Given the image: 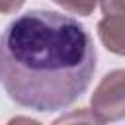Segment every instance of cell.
<instances>
[{"instance_id": "3957f363", "label": "cell", "mask_w": 125, "mask_h": 125, "mask_svg": "<svg viewBox=\"0 0 125 125\" xmlns=\"http://www.w3.org/2000/svg\"><path fill=\"white\" fill-rule=\"evenodd\" d=\"M98 35L107 51L125 57V18L104 16L98 21Z\"/></svg>"}, {"instance_id": "5b68a950", "label": "cell", "mask_w": 125, "mask_h": 125, "mask_svg": "<svg viewBox=\"0 0 125 125\" xmlns=\"http://www.w3.org/2000/svg\"><path fill=\"white\" fill-rule=\"evenodd\" d=\"M100 8L104 16L125 18V0H100Z\"/></svg>"}, {"instance_id": "7a4b0ae2", "label": "cell", "mask_w": 125, "mask_h": 125, "mask_svg": "<svg viewBox=\"0 0 125 125\" xmlns=\"http://www.w3.org/2000/svg\"><path fill=\"white\" fill-rule=\"evenodd\" d=\"M90 107L98 123L125 117V68L111 70L100 80L90 98Z\"/></svg>"}, {"instance_id": "6da1fadb", "label": "cell", "mask_w": 125, "mask_h": 125, "mask_svg": "<svg viewBox=\"0 0 125 125\" xmlns=\"http://www.w3.org/2000/svg\"><path fill=\"white\" fill-rule=\"evenodd\" d=\"M94 70V41L70 16L29 10L2 33V86L21 107L45 113L72 105L88 90Z\"/></svg>"}, {"instance_id": "277c9868", "label": "cell", "mask_w": 125, "mask_h": 125, "mask_svg": "<svg viewBox=\"0 0 125 125\" xmlns=\"http://www.w3.org/2000/svg\"><path fill=\"white\" fill-rule=\"evenodd\" d=\"M53 2L59 4L62 10L72 12L76 16H90L96 10L100 0H53Z\"/></svg>"}, {"instance_id": "8992f818", "label": "cell", "mask_w": 125, "mask_h": 125, "mask_svg": "<svg viewBox=\"0 0 125 125\" xmlns=\"http://www.w3.org/2000/svg\"><path fill=\"white\" fill-rule=\"evenodd\" d=\"M23 2H25V0H0V4H2V14H12V12L20 10Z\"/></svg>"}]
</instances>
